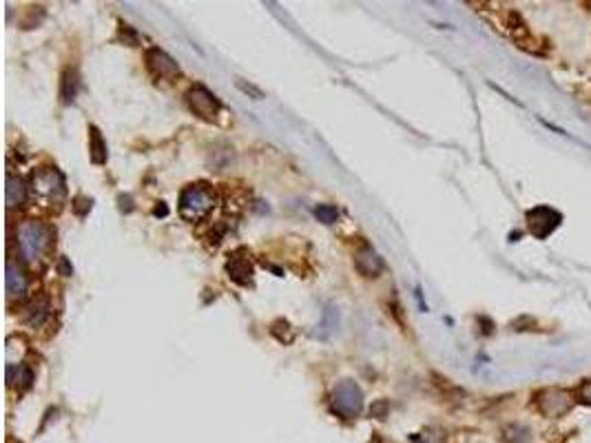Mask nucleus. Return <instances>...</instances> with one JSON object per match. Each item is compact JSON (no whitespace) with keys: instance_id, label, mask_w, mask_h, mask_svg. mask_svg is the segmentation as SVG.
Instances as JSON below:
<instances>
[{"instance_id":"393cba45","label":"nucleus","mask_w":591,"mask_h":443,"mask_svg":"<svg viewBox=\"0 0 591 443\" xmlns=\"http://www.w3.org/2000/svg\"><path fill=\"white\" fill-rule=\"evenodd\" d=\"M237 87L242 89L244 94H253V96H255L257 100H260V98H264V94H262V91H260V89H255L253 84H244L242 80H239V82H237Z\"/></svg>"},{"instance_id":"f3484780","label":"nucleus","mask_w":591,"mask_h":443,"mask_svg":"<svg viewBox=\"0 0 591 443\" xmlns=\"http://www.w3.org/2000/svg\"><path fill=\"white\" fill-rule=\"evenodd\" d=\"M78 71L76 69H65L62 73V87H60V96L65 102H73V98H76L78 94Z\"/></svg>"},{"instance_id":"dca6fc26","label":"nucleus","mask_w":591,"mask_h":443,"mask_svg":"<svg viewBox=\"0 0 591 443\" xmlns=\"http://www.w3.org/2000/svg\"><path fill=\"white\" fill-rule=\"evenodd\" d=\"M339 328V310L328 304L326 310H324V317H321V324H319V330H317V337L319 339H328L330 335H335Z\"/></svg>"},{"instance_id":"412c9836","label":"nucleus","mask_w":591,"mask_h":443,"mask_svg":"<svg viewBox=\"0 0 591 443\" xmlns=\"http://www.w3.org/2000/svg\"><path fill=\"white\" fill-rule=\"evenodd\" d=\"M576 397H578V401L591 405V379H587V381L580 383V388L576 390Z\"/></svg>"},{"instance_id":"f03ea898","label":"nucleus","mask_w":591,"mask_h":443,"mask_svg":"<svg viewBox=\"0 0 591 443\" xmlns=\"http://www.w3.org/2000/svg\"><path fill=\"white\" fill-rule=\"evenodd\" d=\"M31 195L40 202V207L60 209L67 195L65 175L55 166H40L31 175Z\"/></svg>"},{"instance_id":"0eeeda50","label":"nucleus","mask_w":591,"mask_h":443,"mask_svg":"<svg viewBox=\"0 0 591 443\" xmlns=\"http://www.w3.org/2000/svg\"><path fill=\"white\" fill-rule=\"evenodd\" d=\"M144 62H146V71L151 73L153 80H175L179 76V65L171 58L169 53L151 47L144 53Z\"/></svg>"},{"instance_id":"20e7f679","label":"nucleus","mask_w":591,"mask_h":443,"mask_svg":"<svg viewBox=\"0 0 591 443\" xmlns=\"http://www.w3.org/2000/svg\"><path fill=\"white\" fill-rule=\"evenodd\" d=\"M330 405L332 412L343 417V419H355L359 417L361 408H363V395L361 388L353 381V379H343L335 385L330 397Z\"/></svg>"},{"instance_id":"ddd939ff","label":"nucleus","mask_w":591,"mask_h":443,"mask_svg":"<svg viewBox=\"0 0 591 443\" xmlns=\"http://www.w3.org/2000/svg\"><path fill=\"white\" fill-rule=\"evenodd\" d=\"M49 317V300L45 297V295H40V297H35L29 302L27 310H25V322L27 326L31 328H38L45 324V319Z\"/></svg>"},{"instance_id":"a878e982","label":"nucleus","mask_w":591,"mask_h":443,"mask_svg":"<svg viewBox=\"0 0 591 443\" xmlns=\"http://www.w3.org/2000/svg\"><path fill=\"white\" fill-rule=\"evenodd\" d=\"M58 273L65 275V277H69V275L73 273V266L69 264L67 257H60V260H58Z\"/></svg>"},{"instance_id":"9d476101","label":"nucleus","mask_w":591,"mask_h":443,"mask_svg":"<svg viewBox=\"0 0 591 443\" xmlns=\"http://www.w3.org/2000/svg\"><path fill=\"white\" fill-rule=\"evenodd\" d=\"M355 268L359 270V275L368 277V280H375V277H379L383 273L385 264L381 260V255L372 246H363L355 255Z\"/></svg>"},{"instance_id":"4468645a","label":"nucleus","mask_w":591,"mask_h":443,"mask_svg":"<svg viewBox=\"0 0 591 443\" xmlns=\"http://www.w3.org/2000/svg\"><path fill=\"white\" fill-rule=\"evenodd\" d=\"M7 381L9 385H16L18 390H27L33 383V371L27 363H7Z\"/></svg>"},{"instance_id":"39448f33","label":"nucleus","mask_w":591,"mask_h":443,"mask_svg":"<svg viewBox=\"0 0 591 443\" xmlns=\"http://www.w3.org/2000/svg\"><path fill=\"white\" fill-rule=\"evenodd\" d=\"M534 403H536L541 415L553 419V417H563L571 410L574 395L565 390V388H543V390L534 395Z\"/></svg>"},{"instance_id":"b1692460","label":"nucleus","mask_w":591,"mask_h":443,"mask_svg":"<svg viewBox=\"0 0 591 443\" xmlns=\"http://www.w3.org/2000/svg\"><path fill=\"white\" fill-rule=\"evenodd\" d=\"M89 209H91V199H87V197H76V199H73V211H76L78 215H84Z\"/></svg>"},{"instance_id":"7ed1b4c3","label":"nucleus","mask_w":591,"mask_h":443,"mask_svg":"<svg viewBox=\"0 0 591 443\" xmlns=\"http://www.w3.org/2000/svg\"><path fill=\"white\" fill-rule=\"evenodd\" d=\"M177 204H179L177 209H179L182 219L195 224V222H201L213 211V207H215V191H213L211 184H206V182L189 184V187L182 189Z\"/></svg>"},{"instance_id":"a211bd4d","label":"nucleus","mask_w":591,"mask_h":443,"mask_svg":"<svg viewBox=\"0 0 591 443\" xmlns=\"http://www.w3.org/2000/svg\"><path fill=\"white\" fill-rule=\"evenodd\" d=\"M270 332H272V337H277V341H282V344H292V339H294V328L286 319H277L270 326Z\"/></svg>"},{"instance_id":"5701e85b","label":"nucleus","mask_w":591,"mask_h":443,"mask_svg":"<svg viewBox=\"0 0 591 443\" xmlns=\"http://www.w3.org/2000/svg\"><path fill=\"white\" fill-rule=\"evenodd\" d=\"M387 410H390V403H387V401H377L370 408V415L377 417V419H385Z\"/></svg>"},{"instance_id":"aec40b11","label":"nucleus","mask_w":591,"mask_h":443,"mask_svg":"<svg viewBox=\"0 0 591 443\" xmlns=\"http://www.w3.org/2000/svg\"><path fill=\"white\" fill-rule=\"evenodd\" d=\"M315 215H317L319 222H324V224H335V222L339 219V211H337V207H332V204H317Z\"/></svg>"},{"instance_id":"bb28decb","label":"nucleus","mask_w":591,"mask_h":443,"mask_svg":"<svg viewBox=\"0 0 591 443\" xmlns=\"http://www.w3.org/2000/svg\"><path fill=\"white\" fill-rule=\"evenodd\" d=\"M153 213H155L158 217H166V215H169V209L164 207V202H160V207H155V211H153Z\"/></svg>"},{"instance_id":"f8f14e48","label":"nucleus","mask_w":591,"mask_h":443,"mask_svg":"<svg viewBox=\"0 0 591 443\" xmlns=\"http://www.w3.org/2000/svg\"><path fill=\"white\" fill-rule=\"evenodd\" d=\"M27 184L21 175H13L11 171H7V193H5V202H7V209H21L25 202H27Z\"/></svg>"},{"instance_id":"2eb2a0df","label":"nucleus","mask_w":591,"mask_h":443,"mask_svg":"<svg viewBox=\"0 0 591 443\" xmlns=\"http://www.w3.org/2000/svg\"><path fill=\"white\" fill-rule=\"evenodd\" d=\"M89 158L94 164L106 162V142L102 140V133L96 124L89 126Z\"/></svg>"},{"instance_id":"f257e3e1","label":"nucleus","mask_w":591,"mask_h":443,"mask_svg":"<svg viewBox=\"0 0 591 443\" xmlns=\"http://www.w3.org/2000/svg\"><path fill=\"white\" fill-rule=\"evenodd\" d=\"M53 229L40 219H29L18 229V251L27 262L35 264L45 260L53 246Z\"/></svg>"},{"instance_id":"423d86ee","label":"nucleus","mask_w":591,"mask_h":443,"mask_svg":"<svg viewBox=\"0 0 591 443\" xmlns=\"http://www.w3.org/2000/svg\"><path fill=\"white\" fill-rule=\"evenodd\" d=\"M187 104L193 114L204 122H217V116L221 111V102L204 84H193L187 91Z\"/></svg>"},{"instance_id":"6ab92c4d","label":"nucleus","mask_w":591,"mask_h":443,"mask_svg":"<svg viewBox=\"0 0 591 443\" xmlns=\"http://www.w3.org/2000/svg\"><path fill=\"white\" fill-rule=\"evenodd\" d=\"M505 443H527L529 441V430L525 426H519V423H514V426H507L505 428V434H503Z\"/></svg>"},{"instance_id":"1a4fd4ad","label":"nucleus","mask_w":591,"mask_h":443,"mask_svg":"<svg viewBox=\"0 0 591 443\" xmlns=\"http://www.w3.org/2000/svg\"><path fill=\"white\" fill-rule=\"evenodd\" d=\"M226 273H228L231 280H233L235 284H239V286H250V284H253L255 270H253L250 257H248V253H246L244 248H239V251H235V253L228 255Z\"/></svg>"},{"instance_id":"4be33fe9","label":"nucleus","mask_w":591,"mask_h":443,"mask_svg":"<svg viewBox=\"0 0 591 443\" xmlns=\"http://www.w3.org/2000/svg\"><path fill=\"white\" fill-rule=\"evenodd\" d=\"M120 35L124 38V43H128V45H138L140 43V38H138V33L128 27V25H124V23H120Z\"/></svg>"},{"instance_id":"6e6552de","label":"nucleus","mask_w":591,"mask_h":443,"mask_svg":"<svg viewBox=\"0 0 591 443\" xmlns=\"http://www.w3.org/2000/svg\"><path fill=\"white\" fill-rule=\"evenodd\" d=\"M560 219L563 215L558 211H553L551 207H536L527 211V226L536 239H545L547 235H551L558 229Z\"/></svg>"},{"instance_id":"9b49d317","label":"nucleus","mask_w":591,"mask_h":443,"mask_svg":"<svg viewBox=\"0 0 591 443\" xmlns=\"http://www.w3.org/2000/svg\"><path fill=\"white\" fill-rule=\"evenodd\" d=\"M27 273L21 262H16L13 257H7V297L9 300H21L27 292Z\"/></svg>"}]
</instances>
